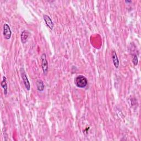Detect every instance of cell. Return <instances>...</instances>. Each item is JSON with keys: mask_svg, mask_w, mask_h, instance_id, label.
Returning <instances> with one entry per match:
<instances>
[{"mask_svg": "<svg viewBox=\"0 0 141 141\" xmlns=\"http://www.w3.org/2000/svg\"><path fill=\"white\" fill-rule=\"evenodd\" d=\"M75 82L76 86L80 88L85 87L88 84L87 78L82 75L77 77L75 79Z\"/></svg>", "mask_w": 141, "mask_h": 141, "instance_id": "6da1fadb", "label": "cell"}, {"mask_svg": "<svg viewBox=\"0 0 141 141\" xmlns=\"http://www.w3.org/2000/svg\"><path fill=\"white\" fill-rule=\"evenodd\" d=\"M41 67L44 75H46L48 71V62L46 60L45 54H43L41 56Z\"/></svg>", "mask_w": 141, "mask_h": 141, "instance_id": "7a4b0ae2", "label": "cell"}, {"mask_svg": "<svg viewBox=\"0 0 141 141\" xmlns=\"http://www.w3.org/2000/svg\"><path fill=\"white\" fill-rule=\"evenodd\" d=\"M11 35H12V32H11L9 25L5 23L3 25L4 38H5V39L7 40L10 39L11 37Z\"/></svg>", "mask_w": 141, "mask_h": 141, "instance_id": "3957f363", "label": "cell"}, {"mask_svg": "<svg viewBox=\"0 0 141 141\" xmlns=\"http://www.w3.org/2000/svg\"><path fill=\"white\" fill-rule=\"evenodd\" d=\"M21 74H22V77L23 82L25 85V87L27 90L29 91L30 89V88H31V85H30V83L28 79L26 73H25V72L23 69H22V70L21 71Z\"/></svg>", "mask_w": 141, "mask_h": 141, "instance_id": "277c9868", "label": "cell"}, {"mask_svg": "<svg viewBox=\"0 0 141 141\" xmlns=\"http://www.w3.org/2000/svg\"><path fill=\"white\" fill-rule=\"evenodd\" d=\"M44 19L45 20L46 24L48 25L49 28L51 29H53L54 26V23L53 22L52 20H51V19L50 18V17L47 15H44Z\"/></svg>", "mask_w": 141, "mask_h": 141, "instance_id": "5b68a950", "label": "cell"}, {"mask_svg": "<svg viewBox=\"0 0 141 141\" xmlns=\"http://www.w3.org/2000/svg\"><path fill=\"white\" fill-rule=\"evenodd\" d=\"M112 58L114 66L116 68H118L119 66V61L117 56V54L115 51H113L112 52Z\"/></svg>", "mask_w": 141, "mask_h": 141, "instance_id": "8992f818", "label": "cell"}, {"mask_svg": "<svg viewBox=\"0 0 141 141\" xmlns=\"http://www.w3.org/2000/svg\"><path fill=\"white\" fill-rule=\"evenodd\" d=\"M29 33L27 31H24L21 34V41H22V43L24 44L27 42L29 36Z\"/></svg>", "mask_w": 141, "mask_h": 141, "instance_id": "52a82bcc", "label": "cell"}, {"mask_svg": "<svg viewBox=\"0 0 141 141\" xmlns=\"http://www.w3.org/2000/svg\"><path fill=\"white\" fill-rule=\"evenodd\" d=\"M36 86H37V89H38V91H40V92L43 91L44 89V85L43 82H42L41 80L39 79V80H37Z\"/></svg>", "mask_w": 141, "mask_h": 141, "instance_id": "ba28073f", "label": "cell"}, {"mask_svg": "<svg viewBox=\"0 0 141 141\" xmlns=\"http://www.w3.org/2000/svg\"><path fill=\"white\" fill-rule=\"evenodd\" d=\"M1 86L4 89V93L6 95L7 93V84L6 83V78L5 77H3V80L1 82Z\"/></svg>", "mask_w": 141, "mask_h": 141, "instance_id": "9c48e42d", "label": "cell"}, {"mask_svg": "<svg viewBox=\"0 0 141 141\" xmlns=\"http://www.w3.org/2000/svg\"><path fill=\"white\" fill-rule=\"evenodd\" d=\"M132 62L134 64L135 66L137 65L138 64V58L137 56V55H135L133 59H132Z\"/></svg>", "mask_w": 141, "mask_h": 141, "instance_id": "30bf717a", "label": "cell"}, {"mask_svg": "<svg viewBox=\"0 0 141 141\" xmlns=\"http://www.w3.org/2000/svg\"><path fill=\"white\" fill-rule=\"evenodd\" d=\"M126 3H130V2H131L132 1H125Z\"/></svg>", "mask_w": 141, "mask_h": 141, "instance_id": "8fae6325", "label": "cell"}]
</instances>
